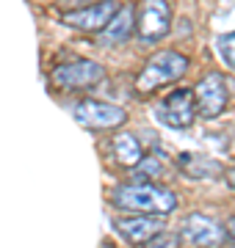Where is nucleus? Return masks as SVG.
I'll list each match as a JSON object with an SVG mask.
<instances>
[{
    "mask_svg": "<svg viewBox=\"0 0 235 248\" xmlns=\"http://www.w3.org/2000/svg\"><path fill=\"white\" fill-rule=\"evenodd\" d=\"M111 204L125 210V213L141 215H169L177 210V193L155 182H136V185H122L111 193Z\"/></svg>",
    "mask_w": 235,
    "mask_h": 248,
    "instance_id": "nucleus-1",
    "label": "nucleus"
},
{
    "mask_svg": "<svg viewBox=\"0 0 235 248\" xmlns=\"http://www.w3.org/2000/svg\"><path fill=\"white\" fill-rule=\"evenodd\" d=\"M172 31V9L166 0H141L136 11V33L144 45H155Z\"/></svg>",
    "mask_w": 235,
    "mask_h": 248,
    "instance_id": "nucleus-5",
    "label": "nucleus"
},
{
    "mask_svg": "<svg viewBox=\"0 0 235 248\" xmlns=\"http://www.w3.org/2000/svg\"><path fill=\"white\" fill-rule=\"evenodd\" d=\"M158 119L172 130H188L194 119H197V108H194V91L191 89H177L166 94L158 105Z\"/></svg>",
    "mask_w": 235,
    "mask_h": 248,
    "instance_id": "nucleus-8",
    "label": "nucleus"
},
{
    "mask_svg": "<svg viewBox=\"0 0 235 248\" xmlns=\"http://www.w3.org/2000/svg\"><path fill=\"white\" fill-rule=\"evenodd\" d=\"M224 234H227V240H230V243H235V215H230V218H227Z\"/></svg>",
    "mask_w": 235,
    "mask_h": 248,
    "instance_id": "nucleus-17",
    "label": "nucleus"
},
{
    "mask_svg": "<svg viewBox=\"0 0 235 248\" xmlns=\"http://www.w3.org/2000/svg\"><path fill=\"white\" fill-rule=\"evenodd\" d=\"M180 240L191 243L194 248H218L227 243L224 226L202 213H191L180 226Z\"/></svg>",
    "mask_w": 235,
    "mask_h": 248,
    "instance_id": "nucleus-9",
    "label": "nucleus"
},
{
    "mask_svg": "<svg viewBox=\"0 0 235 248\" xmlns=\"http://www.w3.org/2000/svg\"><path fill=\"white\" fill-rule=\"evenodd\" d=\"M161 171H163V163L158 157H141V163H138L136 169H133V177H138L141 182H152L155 177H161Z\"/></svg>",
    "mask_w": 235,
    "mask_h": 248,
    "instance_id": "nucleus-15",
    "label": "nucleus"
},
{
    "mask_svg": "<svg viewBox=\"0 0 235 248\" xmlns=\"http://www.w3.org/2000/svg\"><path fill=\"white\" fill-rule=\"evenodd\" d=\"M188 58L177 50H158L144 61L141 72L136 75V91L138 94H155L163 86H172L188 75Z\"/></svg>",
    "mask_w": 235,
    "mask_h": 248,
    "instance_id": "nucleus-2",
    "label": "nucleus"
},
{
    "mask_svg": "<svg viewBox=\"0 0 235 248\" xmlns=\"http://www.w3.org/2000/svg\"><path fill=\"white\" fill-rule=\"evenodd\" d=\"M144 246H147V248H177V246H180V234L161 229L158 234H152V237L147 240Z\"/></svg>",
    "mask_w": 235,
    "mask_h": 248,
    "instance_id": "nucleus-16",
    "label": "nucleus"
},
{
    "mask_svg": "<svg viewBox=\"0 0 235 248\" xmlns=\"http://www.w3.org/2000/svg\"><path fill=\"white\" fill-rule=\"evenodd\" d=\"M136 31V6H119L117 14L111 17V22L100 31L97 42L100 45H122L130 39V33Z\"/></svg>",
    "mask_w": 235,
    "mask_h": 248,
    "instance_id": "nucleus-11",
    "label": "nucleus"
},
{
    "mask_svg": "<svg viewBox=\"0 0 235 248\" xmlns=\"http://www.w3.org/2000/svg\"><path fill=\"white\" fill-rule=\"evenodd\" d=\"M224 179H227V185H230V187H233V190H235V166H233V169H227Z\"/></svg>",
    "mask_w": 235,
    "mask_h": 248,
    "instance_id": "nucleus-18",
    "label": "nucleus"
},
{
    "mask_svg": "<svg viewBox=\"0 0 235 248\" xmlns=\"http://www.w3.org/2000/svg\"><path fill=\"white\" fill-rule=\"evenodd\" d=\"M177 166H180V171L185 174V177H191V179L216 177L218 171H221V166H218L216 160L202 157V155H194V152H185V155H180V157H177Z\"/></svg>",
    "mask_w": 235,
    "mask_h": 248,
    "instance_id": "nucleus-13",
    "label": "nucleus"
},
{
    "mask_svg": "<svg viewBox=\"0 0 235 248\" xmlns=\"http://www.w3.org/2000/svg\"><path fill=\"white\" fill-rule=\"evenodd\" d=\"M114 229L122 234V240L133 243V246H144L147 240L158 234L163 229V218L161 215H130V218H117Z\"/></svg>",
    "mask_w": 235,
    "mask_h": 248,
    "instance_id": "nucleus-10",
    "label": "nucleus"
},
{
    "mask_svg": "<svg viewBox=\"0 0 235 248\" xmlns=\"http://www.w3.org/2000/svg\"><path fill=\"white\" fill-rule=\"evenodd\" d=\"M114 157L125 166V169H136L141 157H144V149L133 133H117L114 135Z\"/></svg>",
    "mask_w": 235,
    "mask_h": 248,
    "instance_id": "nucleus-12",
    "label": "nucleus"
},
{
    "mask_svg": "<svg viewBox=\"0 0 235 248\" xmlns=\"http://www.w3.org/2000/svg\"><path fill=\"white\" fill-rule=\"evenodd\" d=\"M117 9H119V0H100V3H91V6H81V9L64 11L61 22L75 28V31L100 33V31L111 22V17L117 14Z\"/></svg>",
    "mask_w": 235,
    "mask_h": 248,
    "instance_id": "nucleus-7",
    "label": "nucleus"
},
{
    "mask_svg": "<svg viewBox=\"0 0 235 248\" xmlns=\"http://www.w3.org/2000/svg\"><path fill=\"white\" fill-rule=\"evenodd\" d=\"M191 91H194V108L202 119H216L230 105V89H227V78L221 72H208L197 83V89Z\"/></svg>",
    "mask_w": 235,
    "mask_h": 248,
    "instance_id": "nucleus-4",
    "label": "nucleus"
},
{
    "mask_svg": "<svg viewBox=\"0 0 235 248\" xmlns=\"http://www.w3.org/2000/svg\"><path fill=\"white\" fill-rule=\"evenodd\" d=\"M72 116L75 122L91 130V133H100V130H117L127 122V110L125 108L114 105V102H102V99H81L72 105Z\"/></svg>",
    "mask_w": 235,
    "mask_h": 248,
    "instance_id": "nucleus-3",
    "label": "nucleus"
},
{
    "mask_svg": "<svg viewBox=\"0 0 235 248\" xmlns=\"http://www.w3.org/2000/svg\"><path fill=\"white\" fill-rule=\"evenodd\" d=\"M216 53H218V58L227 63V69L235 72V31L218 36L216 39Z\"/></svg>",
    "mask_w": 235,
    "mask_h": 248,
    "instance_id": "nucleus-14",
    "label": "nucleus"
},
{
    "mask_svg": "<svg viewBox=\"0 0 235 248\" xmlns=\"http://www.w3.org/2000/svg\"><path fill=\"white\" fill-rule=\"evenodd\" d=\"M53 83L58 89H67V91H83V89H91L105 80V66L91 58H81V61H69V63H61L53 69Z\"/></svg>",
    "mask_w": 235,
    "mask_h": 248,
    "instance_id": "nucleus-6",
    "label": "nucleus"
}]
</instances>
